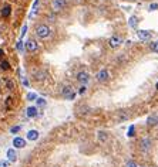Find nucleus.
<instances>
[{
    "mask_svg": "<svg viewBox=\"0 0 158 167\" xmlns=\"http://www.w3.org/2000/svg\"><path fill=\"white\" fill-rule=\"evenodd\" d=\"M34 33H36V36L38 38H47L51 34V28L47 24H38L37 27H36V31Z\"/></svg>",
    "mask_w": 158,
    "mask_h": 167,
    "instance_id": "1",
    "label": "nucleus"
},
{
    "mask_svg": "<svg viewBox=\"0 0 158 167\" xmlns=\"http://www.w3.org/2000/svg\"><path fill=\"white\" fill-rule=\"evenodd\" d=\"M3 55H5V51H3V50L0 48V58H2V57H3Z\"/></svg>",
    "mask_w": 158,
    "mask_h": 167,
    "instance_id": "34",
    "label": "nucleus"
},
{
    "mask_svg": "<svg viewBox=\"0 0 158 167\" xmlns=\"http://www.w3.org/2000/svg\"><path fill=\"white\" fill-rule=\"evenodd\" d=\"M137 36H138L140 40H150V38L153 37V33L150 31V30H138Z\"/></svg>",
    "mask_w": 158,
    "mask_h": 167,
    "instance_id": "11",
    "label": "nucleus"
},
{
    "mask_svg": "<svg viewBox=\"0 0 158 167\" xmlns=\"http://www.w3.org/2000/svg\"><path fill=\"white\" fill-rule=\"evenodd\" d=\"M130 1H134V0H130Z\"/></svg>",
    "mask_w": 158,
    "mask_h": 167,
    "instance_id": "37",
    "label": "nucleus"
},
{
    "mask_svg": "<svg viewBox=\"0 0 158 167\" xmlns=\"http://www.w3.org/2000/svg\"><path fill=\"white\" fill-rule=\"evenodd\" d=\"M71 1H73V3H81L83 0H71Z\"/></svg>",
    "mask_w": 158,
    "mask_h": 167,
    "instance_id": "35",
    "label": "nucleus"
},
{
    "mask_svg": "<svg viewBox=\"0 0 158 167\" xmlns=\"http://www.w3.org/2000/svg\"><path fill=\"white\" fill-rule=\"evenodd\" d=\"M151 146H153V142H151V139H148V137L142 139L141 143H140V147H141L142 151H150L151 150Z\"/></svg>",
    "mask_w": 158,
    "mask_h": 167,
    "instance_id": "9",
    "label": "nucleus"
},
{
    "mask_svg": "<svg viewBox=\"0 0 158 167\" xmlns=\"http://www.w3.org/2000/svg\"><path fill=\"white\" fill-rule=\"evenodd\" d=\"M0 167H9V162L7 160H2L0 162Z\"/></svg>",
    "mask_w": 158,
    "mask_h": 167,
    "instance_id": "31",
    "label": "nucleus"
},
{
    "mask_svg": "<svg viewBox=\"0 0 158 167\" xmlns=\"http://www.w3.org/2000/svg\"><path fill=\"white\" fill-rule=\"evenodd\" d=\"M147 125L150 126V128L157 126V125H158V116H157V115H151V116L147 119Z\"/></svg>",
    "mask_w": 158,
    "mask_h": 167,
    "instance_id": "16",
    "label": "nucleus"
},
{
    "mask_svg": "<svg viewBox=\"0 0 158 167\" xmlns=\"http://www.w3.org/2000/svg\"><path fill=\"white\" fill-rule=\"evenodd\" d=\"M138 22H140V20H138V17H137V16H131L130 20H128V26H130V27H132V28H135L137 24H138Z\"/></svg>",
    "mask_w": 158,
    "mask_h": 167,
    "instance_id": "19",
    "label": "nucleus"
},
{
    "mask_svg": "<svg viewBox=\"0 0 158 167\" xmlns=\"http://www.w3.org/2000/svg\"><path fill=\"white\" fill-rule=\"evenodd\" d=\"M6 156H7V162L10 163H16L17 162V151L16 149H9L6 151Z\"/></svg>",
    "mask_w": 158,
    "mask_h": 167,
    "instance_id": "10",
    "label": "nucleus"
},
{
    "mask_svg": "<svg viewBox=\"0 0 158 167\" xmlns=\"http://www.w3.org/2000/svg\"><path fill=\"white\" fill-rule=\"evenodd\" d=\"M26 99L30 101V102H32V101H36V99H37V94H34V92H29L27 96H26Z\"/></svg>",
    "mask_w": 158,
    "mask_h": 167,
    "instance_id": "21",
    "label": "nucleus"
},
{
    "mask_svg": "<svg viewBox=\"0 0 158 167\" xmlns=\"http://www.w3.org/2000/svg\"><path fill=\"white\" fill-rule=\"evenodd\" d=\"M128 118H130V115H128L126 111H117V113H115V120H117L118 123L128 120Z\"/></svg>",
    "mask_w": 158,
    "mask_h": 167,
    "instance_id": "8",
    "label": "nucleus"
},
{
    "mask_svg": "<svg viewBox=\"0 0 158 167\" xmlns=\"http://www.w3.org/2000/svg\"><path fill=\"white\" fill-rule=\"evenodd\" d=\"M65 6H67V0H53V10L54 11L64 10Z\"/></svg>",
    "mask_w": 158,
    "mask_h": 167,
    "instance_id": "6",
    "label": "nucleus"
},
{
    "mask_svg": "<svg viewBox=\"0 0 158 167\" xmlns=\"http://www.w3.org/2000/svg\"><path fill=\"white\" fill-rule=\"evenodd\" d=\"M26 146V140L23 139V137H14L13 139V149H23Z\"/></svg>",
    "mask_w": 158,
    "mask_h": 167,
    "instance_id": "12",
    "label": "nucleus"
},
{
    "mask_svg": "<svg viewBox=\"0 0 158 167\" xmlns=\"http://www.w3.org/2000/svg\"><path fill=\"white\" fill-rule=\"evenodd\" d=\"M77 81L80 82L81 85H87L88 82H90V74L86 72V71H80V72H77Z\"/></svg>",
    "mask_w": 158,
    "mask_h": 167,
    "instance_id": "4",
    "label": "nucleus"
},
{
    "mask_svg": "<svg viewBox=\"0 0 158 167\" xmlns=\"http://www.w3.org/2000/svg\"><path fill=\"white\" fill-rule=\"evenodd\" d=\"M150 10H158V3H151L150 4Z\"/></svg>",
    "mask_w": 158,
    "mask_h": 167,
    "instance_id": "30",
    "label": "nucleus"
},
{
    "mask_svg": "<svg viewBox=\"0 0 158 167\" xmlns=\"http://www.w3.org/2000/svg\"><path fill=\"white\" fill-rule=\"evenodd\" d=\"M150 50H151L153 53H158V41L151 44V45H150Z\"/></svg>",
    "mask_w": 158,
    "mask_h": 167,
    "instance_id": "24",
    "label": "nucleus"
},
{
    "mask_svg": "<svg viewBox=\"0 0 158 167\" xmlns=\"http://www.w3.org/2000/svg\"><path fill=\"white\" fill-rule=\"evenodd\" d=\"M96 79H97L100 84H105V82L110 79V72L105 68H103V70H100L97 72V75H96Z\"/></svg>",
    "mask_w": 158,
    "mask_h": 167,
    "instance_id": "3",
    "label": "nucleus"
},
{
    "mask_svg": "<svg viewBox=\"0 0 158 167\" xmlns=\"http://www.w3.org/2000/svg\"><path fill=\"white\" fill-rule=\"evenodd\" d=\"M36 102H37V108H44L46 106V99H43V98H38L37 96V99H36Z\"/></svg>",
    "mask_w": 158,
    "mask_h": 167,
    "instance_id": "20",
    "label": "nucleus"
},
{
    "mask_svg": "<svg viewBox=\"0 0 158 167\" xmlns=\"http://www.w3.org/2000/svg\"><path fill=\"white\" fill-rule=\"evenodd\" d=\"M134 132H135V128H134V125H131L130 129H128V133H127V136H128V137H132V136L135 135Z\"/></svg>",
    "mask_w": 158,
    "mask_h": 167,
    "instance_id": "23",
    "label": "nucleus"
},
{
    "mask_svg": "<svg viewBox=\"0 0 158 167\" xmlns=\"http://www.w3.org/2000/svg\"><path fill=\"white\" fill-rule=\"evenodd\" d=\"M121 43H123V40H121L118 36H113V37L108 38V45L111 48H117V47H120Z\"/></svg>",
    "mask_w": 158,
    "mask_h": 167,
    "instance_id": "7",
    "label": "nucleus"
},
{
    "mask_svg": "<svg viewBox=\"0 0 158 167\" xmlns=\"http://www.w3.org/2000/svg\"><path fill=\"white\" fill-rule=\"evenodd\" d=\"M6 86H7L9 91H13V89H14V81H13V79H7V81H6Z\"/></svg>",
    "mask_w": 158,
    "mask_h": 167,
    "instance_id": "22",
    "label": "nucleus"
},
{
    "mask_svg": "<svg viewBox=\"0 0 158 167\" xmlns=\"http://www.w3.org/2000/svg\"><path fill=\"white\" fill-rule=\"evenodd\" d=\"M98 140H100L101 143H105V142L108 140V133L104 132V130H100V132H98Z\"/></svg>",
    "mask_w": 158,
    "mask_h": 167,
    "instance_id": "18",
    "label": "nucleus"
},
{
    "mask_svg": "<svg viewBox=\"0 0 158 167\" xmlns=\"http://www.w3.org/2000/svg\"><path fill=\"white\" fill-rule=\"evenodd\" d=\"M37 50H38V44L36 40L30 38V40L26 41V51H29V53H36Z\"/></svg>",
    "mask_w": 158,
    "mask_h": 167,
    "instance_id": "5",
    "label": "nucleus"
},
{
    "mask_svg": "<svg viewBox=\"0 0 158 167\" xmlns=\"http://www.w3.org/2000/svg\"><path fill=\"white\" fill-rule=\"evenodd\" d=\"M23 85H24V86H29V81H27V78H23Z\"/></svg>",
    "mask_w": 158,
    "mask_h": 167,
    "instance_id": "33",
    "label": "nucleus"
},
{
    "mask_svg": "<svg viewBox=\"0 0 158 167\" xmlns=\"http://www.w3.org/2000/svg\"><path fill=\"white\" fill-rule=\"evenodd\" d=\"M10 14H11V6L5 4L3 7H2V17L7 19V17H10Z\"/></svg>",
    "mask_w": 158,
    "mask_h": 167,
    "instance_id": "15",
    "label": "nucleus"
},
{
    "mask_svg": "<svg viewBox=\"0 0 158 167\" xmlns=\"http://www.w3.org/2000/svg\"><path fill=\"white\" fill-rule=\"evenodd\" d=\"M38 136H40V133H38V130L36 129H32L27 132V135H26V137H27V140H30V142H36V140L38 139Z\"/></svg>",
    "mask_w": 158,
    "mask_h": 167,
    "instance_id": "13",
    "label": "nucleus"
},
{
    "mask_svg": "<svg viewBox=\"0 0 158 167\" xmlns=\"http://www.w3.org/2000/svg\"><path fill=\"white\" fill-rule=\"evenodd\" d=\"M22 130V126H13L10 129V133H13V135H16V133H19Z\"/></svg>",
    "mask_w": 158,
    "mask_h": 167,
    "instance_id": "26",
    "label": "nucleus"
},
{
    "mask_svg": "<svg viewBox=\"0 0 158 167\" xmlns=\"http://www.w3.org/2000/svg\"><path fill=\"white\" fill-rule=\"evenodd\" d=\"M44 75H46L44 72H40V74H36V76H34V78H36L37 81H41V79H44Z\"/></svg>",
    "mask_w": 158,
    "mask_h": 167,
    "instance_id": "29",
    "label": "nucleus"
},
{
    "mask_svg": "<svg viewBox=\"0 0 158 167\" xmlns=\"http://www.w3.org/2000/svg\"><path fill=\"white\" fill-rule=\"evenodd\" d=\"M86 91H87V85H80V88H78V94H80V95H84Z\"/></svg>",
    "mask_w": 158,
    "mask_h": 167,
    "instance_id": "27",
    "label": "nucleus"
},
{
    "mask_svg": "<svg viewBox=\"0 0 158 167\" xmlns=\"http://www.w3.org/2000/svg\"><path fill=\"white\" fill-rule=\"evenodd\" d=\"M27 33V24H24L23 26V28H22V34H20V40H22L23 37H24V34Z\"/></svg>",
    "mask_w": 158,
    "mask_h": 167,
    "instance_id": "28",
    "label": "nucleus"
},
{
    "mask_svg": "<svg viewBox=\"0 0 158 167\" xmlns=\"http://www.w3.org/2000/svg\"><path fill=\"white\" fill-rule=\"evenodd\" d=\"M16 48L19 50L20 53H23V51H24V47H23V41H22V40H19V41H17V44H16Z\"/></svg>",
    "mask_w": 158,
    "mask_h": 167,
    "instance_id": "25",
    "label": "nucleus"
},
{
    "mask_svg": "<svg viewBox=\"0 0 158 167\" xmlns=\"http://www.w3.org/2000/svg\"><path fill=\"white\" fill-rule=\"evenodd\" d=\"M61 95H63V98L67 99V101H73V99L76 98V91L73 89V86L65 85L64 88L61 89Z\"/></svg>",
    "mask_w": 158,
    "mask_h": 167,
    "instance_id": "2",
    "label": "nucleus"
},
{
    "mask_svg": "<svg viewBox=\"0 0 158 167\" xmlns=\"http://www.w3.org/2000/svg\"><path fill=\"white\" fill-rule=\"evenodd\" d=\"M37 106H29L27 109H26V115H27V118H36L37 116Z\"/></svg>",
    "mask_w": 158,
    "mask_h": 167,
    "instance_id": "14",
    "label": "nucleus"
},
{
    "mask_svg": "<svg viewBox=\"0 0 158 167\" xmlns=\"http://www.w3.org/2000/svg\"><path fill=\"white\" fill-rule=\"evenodd\" d=\"M127 167H138V166H137L134 162H128L127 163Z\"/></svg>",
    "mask_w": 158,
    "mask_h": 167,
    "instance_id": "32",
    "label": "nucleus"
},
{
    "mask_svg": "<svg viewBox=\"0 0 158 167\" xmlns=\"http://www.w3.org/2000/svg\"><path fill=\"white\" fill-rule=\"evenodd\" d=\"M155 88H157V89H158V82H157V85H155Z\"/></svg>",
    "mask_w": 158,
    "mask_h": 167,
    "instance_id": "36",
    "label": "nucleus"
},
{
    "mask_svg": "<svg viewBox=\"0 0 158 167\" xmlns=\"http://www.w3.org/2000/svg\"><path fill=\"white\" fill-rule=\"evenodd\" d=\"M10 70V62L7 59H0V71H9Z\"/></svg>",
    "mask_w": 158,
    "mask_h": 167,
    "instance_id": "17",
    "label": "nucleus"
}]
</instances>
